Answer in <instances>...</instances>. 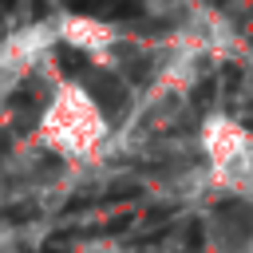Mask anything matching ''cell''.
<instances>
[{
  "label": "cell",
  "instance_id": "obj_1",
  "mask_svg": "<svg viewBox=\"0 0 253 253\" xmlns=\"http://www.w3.org/2000/svg\"><path fill=\"white\" fill-rule=\"evenodd\" d=\"M32 142L51 158H63L71 166H91L107 158L115 142V123L91 83L63 75L32 126Z\"/></svg>",
  "mask_w": 253,
  "mask_h": 253
},
{
  "label": "cell",
  "instance_id": "obj_2",
  "mask_svg": "<svg viewBox=\"0 0 253 253\" xmlns=\"http://www.w3.org/2000/svg\"><path fill=\"white\" fill-rule=\"evenodd\" d=\"M198 150H202L210 190L253 206V130L213 111L198 126Z\"/></svg>",
  "mask_w": 253,
  "mask_h": 253
},
{
  "label": "cell",
  "instance_id": "obj_3",
  "mask_svg": "<svg viewBox=\"0 0 253 253\" xmlns=\"http://www.w3.org/2000/svg\"><path fill=\"white\" fill-rule=\"evenodd\" d=\"M55 43H59L55 16L8 32V40H4V55H0L4 95H16V87H24V83H32L36 75H43V71L51 67V47H55Z\"/></svg>",
  "mask_w": 253,
  "mask_h": 253
},
{
  "label": "cell",
  "instance_id": "obj_4",
  "mask_svg": "<svg viewBox=\"0 0 253 253\" xmlns=\"http://www.w3.org/2000/svg\"><path fill=\"white\" fill-rule=\"evenodd\" d=\"M55 28H59V43L79 51L91 67L119 71V63H126L123 59L126 32H119L115 24L95 20V16H79V12H55Z\"/></svg>",
  "mask_w": 253,
  "mask_h": 253
},
{
  "label": "cell",
  "instance_id": "obj_5",
  "mask_svg": "<svg viewBox=\"0 0 253 253\" xmlns=\"http://www.w3.org/2000/svg\"><path fill=\"white\" fill-rule=\"evenodd\" d=\"M71 253H126V245L119 237H83L71 245Z\"/></svg>",
  "mask_w": 253,
  "mask_h": 253
},
{
  "label": "cell",
  "instance_id": "obj_6",
  "mask_svg": "<svg viewBox=\"0 0 253 253\" xmlns=\"http://www.w3.org/2000/svg\"><path fill=\"white\" fill-rule=\"evenodd\" d=\"M249 253H253V249H249Z\"/></svg>",
  "mask_w": 253,
  "mask_h": 253
}]
</instances>
